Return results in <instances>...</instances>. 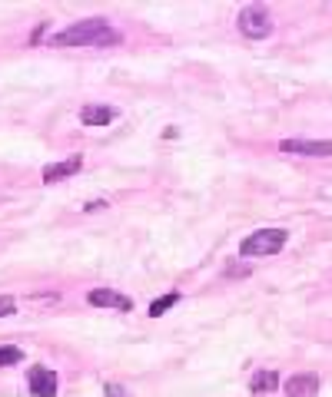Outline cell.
<instances>
[{"label": "cell", "instance_id": "6da1fadb", "mask_svg": "<svg viewBox=\"0 0 332 397\" xmlns=\"http://www.w3.org/2000/svg\"><path fill=\"white\" fill-rule=\"evenodd\" d=\"M120 40V33L110 27V20L103 17H87V20H77L73 27L54 33L50 43L54 47H113Z\"/></svg>", "mask_w": 332, "mask_h": 397}, {"label": "cell", "instance_id": "7a4b0ae2", "mask_svg": "<svg viewBox=\"0 0 332 397\" xmlns=\"http://www.w3.org/2000/svg\"><path fill=\"white\" fill-rule=\"evenodd\" d=\"M286 238H289L286 228H259V232H253V236H246V238H243L239 252H243L246 258H256V255H276V252H283Z\"/></svg>", "mask_w": 332, "mask_h": 397}, {"label": "cell", "instance_id": "3957f363", "mask_svg": "<svg viewBox=\"0 0 332 397\" xmlns=\"http://www.w3.org/2000/svg\"><path fill=\"white\" fill-rule=\"evenodd\" d=\"M236 27H239L249 40H263V37H269V33H273V17H269V11H266L263 4H249V7H243V11H239Z\"/></svg>", "mask_w": 332, "mask_h": 397}, {"label": "cell", "instance_id": "277c9868", "mask_svg": "<svg viewBox=\"0 0 332 397\" xmlns=\"http://www.w3.org/2000/svg\"><path fill=\"white\" fill-rule=\"evenodd\" d=\"M57 387H60V381H57V371H50V367H33L30 371V391L33 397H54Z\"/></svg>", "mask_w": 332, "mask_h": 397}, {"label": "cell", "instance_id": "5b68a950", "mask_svg": "<svg viewBox=\"0 0 332 397\" xmlns=\"http://www.w3.org/2000/svg\"><path fill=\"white\" fill-rule=\"evenodd\" d=\"M283 152H299V156H332V142H316V140H283L279 142Z\"/></svg>", "mask_w": 332, "mask_h": 397}, {"label": "cell", "instance_id": "8992f818", "mask_svg": "<svg viewBox=\"0 0 332 397\" xmlns=\"http://www.w3.org/2000/svg\"><path fill=\"white\" fill-rule=\"evenodd\" d=\"M87 301L93 305V308H120V312H130V298H123L120 291H113V288L87 291Z\"/></svg>", "mask_w": 332, "mask_h": 397}, {"label": "cell", "instance_id": "52a82bcc", "mask_svg": "<svg viewBox=\"0 0 332 397\" xmlns=\"http://www.w3.org/2000/svg\"><path fill=\"white\" fill-rule=\"evenodd\" d=\"M80 169H83V156H70V159H64V162H50L44 169V183L54 185L57 179H70V176H77Z\"/></svg>", "mask_w": 332, "mask_h": 397}, {"label": "cell", "instance_id": "ba28073f", "mask_svg": "<svg viewBox=\"0 0 332 397\" xmlns=\"http://www.w3.org/2000/svg\"><path fill=\"white\" fill-rule=\"evenodd\" d=\"M286 397H316L319 394V377L316 374H296L283 384Z\"/></svg>", "mask_w": 332, "mask_h": 397}, {"label": "cell", "instance_id": "9c48e42d", "mask_svg": "<svg viewBox=\"0 0 332 397\" xmlns=\"http://www.w3.org/2000/svg\"><path fill=\"white\" fill-rule=\"evenodd\" d=\"M113 116H117L113 106H103V103L80 109V123H83V126H107V123H113Z\"/></svg>", "mask_w": 332, "mask_h": 397}, {"label": "cell", "instance_id": "30bf717a", "mask_svg": "<svg viewBox=\"0 0 332 397\" xmlns=\"http://www.w3.org/2000/svg\"><path fill=\"white\" fill-rule=\"evenodd\" d=\"M276 387H279L276 371H256L253 381H249V391H253V394H273Z\"/></svg>", "mask_w": 332, "mask_h": 397}, {"label": "cell", "instance_id": "8fae6325", "mask_svg": "<svg viewBox=\"0 0 332 397\" xmlns=\"http://www.w3.org/2000/svg\"><path fill=\"white\" fill-rule=\"evenodd\" d=\"M177 301H179V291H170V295H163V298H156L153 305H150V318H160V314L170 312Z\"/></svg>", "mask_w": 332, "mask_h": 397}, {"label": "cell", "instance_id": "7c38bea8", "mask_svg": "<svg viewBox=\"0 0 332 397\" xmlns=\"http://www.w3.org/2000/svg\"><path fill=\"white\" fill-rule=\"evenodd\" d=\"M20 361H23V351H20V348H0V367L20 365Z\"/></svg>", "mask_w": 332, "mask_h": 397}, {"label": "cell", "instance_id": "4fadbf2b", "mask_svg": "<svg viewBox=\"0 0 332 397\" xmlns=\"http://www.w3.org/2000/svg\"><path fill=\"white\" fill-rule=\"evenodd\" d=\"M107 397H123V387L120 384H107Z\"/></svg>", "mask_w": 332, "mask_h": 397}, {"label": "cell", "instance_id": "5bb4252c", "mask_svg": "<svg viewBox=\"0 0 332 397\" xmlns=\"http://www.w3.org/2000/svg\"><path fill=\"white\" fill-rule=\"evenodd\" d=\"M107 202H90V205H83V212H97V209H103Z\"/></svg>", "mask_w": 332, "mask_h": 397}]
</instances>
